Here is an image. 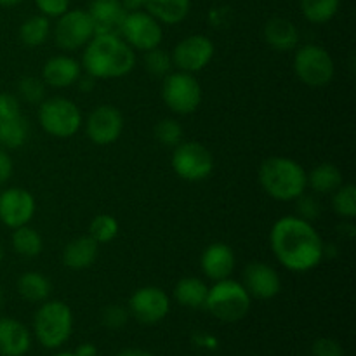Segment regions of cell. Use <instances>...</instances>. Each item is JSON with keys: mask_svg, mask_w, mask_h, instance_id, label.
Masks as SVG:
<instances>
[{"mask_svg": "<svg viewBox=\"0 0 356 356\" xmlns=\"http://www.w3.org/2000/svg\"><path fill=\"white\" fill-rule=\"evenodd\" d=\"M96 35H120L127 10L120 0H92L87 9Z\"/></svg>", "mask_w": 356, "mask_h": 356, "instance_id": "cell-19", "label": "cell"}, {"mask_svg": "<svg viewBox=\"0 0 356 356\" xmlns=\"http://www.w3.org/2000/svg\"><path fill=\"white\" fill-rule=\"evenodd\" d=\"M21 115V103L14 94L0 92V122Z\"/></svg>", "mask_w": 356, "mask_h": 356, "instance_id": "cell-40", "label": "cell"}, {"mask_svg": "<svg viewBox=\"0 0 356 356\" xmlns=\"http://www.w3.org/2000/svg\"><path fill=\"white\" fill-rule=\"evenodd\" d=\"M99 254V243L94 242L89 235L76 236L63 249V264L68 270L82 271L92 266Z\"/></svg>", "mask_w": 356, "mask_h": 356, "instance_id": "cell-22", "label": "cell"}, {"mask_svg": "<svg viewBox=\"0 0 356 356\" xmlns=\"http://www.w3.org/2000/svg\"><path fill=\"white\" fill-rule=\"evenodd\" d=\"M270 247L278 263L294 273L315 270L325 257V243L313 222L299 216L277 219L270 232Z\"/></svg>", "mask_w": 356, "mask_h": 356, "instance_id": "cell-1", "label": "cell"}, {"mask_svg": "<svg viewBox=\"0 0 356 356\" xmlns=\"http://www.w3.org/2000/svg\"><path fill=\"white\" fill-rule=\"evenodd\" d=\"M30 136V124L23 113L9 120L0 122V146L6 149H19L26 145Z\"/></svg>", "mask_w": 356, "mask_h": 356, "instance_id": "cell-27", "label": "cell"}, {"mask_svg": "<svg viewBox=\"0 0 356 356\" xmlns=\"http://www.w3.org/2000/svg\"><path fill=\"white\" fill-rule=\"evenodd\" d=\"M313 356H344V348L330 337H320L312 346Z\"/></svg>", "mask_w": 356, "mask_h": 356, "instance_id": "cell-39", "label": "cell"}, {"mask_svg": "<svg viewBox=\"0 0 356 356\" xmlns=\"http://www.w3.org/2000/svg\"><path fill=\"white\" fill-rule=\"evenodd\" d=\"M17 94L30 104H40L45 97V83L42 79L26 75L17 82Z\"/></svg>", "mask_w": 356, "mask_h": 356, "instance_id": "cell-35", "label": "cell"}, {"mask_svg": "<svg viewBox=\"0 0 356 356\" xmlns=\"http://www.w3.org/2000/svg\"><path fill=\"white\" fill-rule=\"evenodd\" d=\"M73 334V312L66 302L47 299L33 315V336L45 350H59Z\"/></svg>", "mask_w": 356, "mask_h": 356, "instance_id": "cell-4", "label": "cell"}, {"mask_svg": "<svg viewBox=\"0 0 356 356\" xmlns=\"http://www.w3.org/2000/svg\"><path fill=\"white\" fill-rule=\"evenodd\" d=\"M54 356H76L73 351H59V353H56Z\"/></svg>", "mask_w": 356, "mask_h": 356, "instance_id": "cell-49", "label": "cell"}, {"mask_svg": "<svg viewBox=\"0 0 356 356\" xmlns=\"http://www.w3.org/2000/svg\"><path fill=\"white\" fill-rule=\"evenodd\" d=\"M118 232H120V225L117 218L111 214H97L89 225V236L99 245L113 242L118 236Z\"/></svg>", "mask_w": 356, "mask_h": 356, "instance_id": "cell-32", "label": "cell"}, {"mask_svg": "<svg viewBox=\"0 0 356 356\" xmlns=\"http://www.w3.org/2000/svg\"><path fill=\"white\" fill-rule=\"evenodd\" d=\"M21 2H23V0H0V7H16L19 6Z\"/></svg>", "mask_w": 356, "mask_h": 356, "instance_id": "cell-47", "label": "cell"}, {"mask_svg": "<svg viewBox=\"0 0 356 356\" xmlns=\"http://www.w3.org/2000/svg\"><path fill=\"white\" fill-rule=\"evenodd\" d=\"M252 306V298L249 296L242 282L233 280L232 277L214 282L209 287L205 309L216 320L225 323H235L245 318Z\"/></svg>", "mask_w": 356, "mask_h": 356, "instance_id": "cell-5", "label": "cell"}, {"mask_svg": "<svg viewBox=\"0 0 356 356\" xmlns=\"http://www.w3.org/2000/svg\"><path fill=\"white\" fill-rule=\"evenodd\" d=\"M124 115L113 104H99L83 118L86 136L97 146L113 145L124 132Z\"/></svg>", "mask_w": 356, "mask_h": 356, "instance_id": "cell-14", "label": "cell"}, {"mask_svg": "<svg viewBox=\"0 0 356 356\" xmlns=\"http://www.w3.org/2000/svg\"><path fill=\"white\" fill-rule=\"evenodd\" d=\"M37 212V202L28 190L19 186L6 188L0 193V222L10 229L30 225Z\"/></svg>", "mask_w": 356, "mask_h": 356, "instance_id": "cell-15", "label": "cell"}, {"mask_svg": "<svg viewBox=\"0 0 356 356\" xmlns=\"http://www.w3.org/2000/svg\"><path fill=\"white\" fill-rule=\"evenodd\" d=\"M257 177L264 193L277 202L298 200L308 188L305 167L289 156L266 159L261 163Z\"/></svg>", "mask_w": 356, "mask_h": 356, "instance_id": "cell-3", "label": "cell"}, {"mask_svg": "<svg viewBox=\"0 0 356 356\" xmlns=\"http://www.w3.org/2000/svg\"><path fill=\"white\" fill-rule=\"evenodd\" d=\"M120 2L127 13H134V10L143 9V0H120Z\"/></svg>", "mask_w": 356, "mask_h": 356, "instance_id": "cell-46", "label": "cell"}, {"mask_svg": "<svg viewBox=\"0 0 356 356\" xmlns=\"http://www.w3.org/2000/svg\"><path fill=\"white\" fill-rule=\"evenodd\" d=\"M82 51V70L96 80L122 79L136 66L134 49L120 35H94Z\"/></svg>", "mask_w": 356, "mask_h": 356, "instance_id": "cell-2", "label": "cell"}, {"mask_svg": "<svg viewBox=\"0 0 356 356\" xmlns=\"http://www.w3.org/2000/svg\"><path fill=\"white\" fill-rule=\"evenodd\" d=\"M115 356H155V355L148 350H141V348H125V350H120Z\"/></svg>", "mask_w": 356, "mask_h": 356, "instance_id": "cell-45", "label": "cell"}, {"mask_svg": "<svg viewBox=\"0 0 356 356\" xmlns=\"http://www.w3.org/2000/svg\"><path fill=\"white\" fill-rule=\"evenodd\" d=\"M30 329L19 320L0 316V356H24L31 348Z\"/></svg>", "mask_w": 356, "mask_h": 356, "instance_id": "cell-20", "label": "cell"}, {"mask_svg": "<svg viewBox=\"0 0 356 356\" xmlns=\"http://www.w3.org/2000/svg\"><path fill=\"white\" fill-rule=\"evenodd\" d=\"M129 318H131L129 309L120 305H110L106 308H103V312H101V323H103V327H106L110 330L124 329L127 325Z\"/></svg>", "mask_w": 356, "mask_h": 356, "instance_id": "cell-36", "label": "cell"}, {"mask_svg": "<svg viewBox=\"0 0 356 356\" xmlns=\"http://www.w3.org/2000/svg\"><path fill=\"white\" fill-rule=\"evenodd\" d=\"M73 353L76 356H97V348L92 343H82Z\"/></svg>", "mask_w": 356, "mask_h": 356, "instance_id": "cell-43", "label": "cell"}, {"mask_svg": "<svg viewBox=\"0 0 356 356\" xmlns=\"http://www.w3.org/2000/svg\"><path fill=\"white\" fill-rule=\"evenodd\" d=\"M296 202V216H299L305 221H316L322 216V205H320L318 198L309 197V195L302 193Z\"/></svg>", "mask_w": 356, "mask_h": 356, "instance_id": "cell-37", "label": "cell"}, {"mask_svg": "<svg viewBox=\"0 0 356 356\" xmlns=\"http://www.w3.org/2000/svg\"><path fill=\"white\" fill-rule=\"evenodd\" d=\"M2 261H3V245L0 243V263H2Z\"/></svg>", "mask_w": 356, "mask_h": 356, "instance_id": "cell-50", "label": "cell"}, {"mask_svg": "<svg viewBox=\"0 0 356 356\" xmlns=\"http://www.w3.org/2000/svg\"><path fill=\"white\" fill-rule=\"evenodd\" d=\"M162 99L176 115H191L200 108L204 90L193 73L170 72L162 79Z\"/></svg>", "mask_w": 356, "mask_h": 356, "instance_id": "cell-8", "label": "cell"}, {"mask_svg": "<svg viewBox=\"0 0 356 356\" xmlns=\"http://www.w3.org/2000/svg\"><path fill=\"white\" fill-rule=\"evenodd\" d=\"M242 284L250 298L259 299V301H270L277 298L282 291V278L278 271L271 264L259 263V261L247 264L243 270Z\"/></svg>", "mask_w": 356, "mask_h": 356, "instance_id": "cell-16", "label": "cell"}, {"mask_svg": "<svg viewBox=\"0 0 356 356\" xmlns=\"http://www.w3.org/2000/svg\"><path fill=\"white\" fill-rule=\"evenodd\" d=\"M193 343L198 348H205V350H216L219 346V341L211 334H195Z\"/></svg>", "mask_w": 356, "mask_h": 356, "instance_id": "cell-42", "label": "cell"}, {"mask_svg": "<svg viewBox=\"0 0 356 356\" xmlns=\"http://www.w3.org/2000/svg\"><path fill=\"white\" fill-rule=\"evenodd\" d=\"M209 285L204 278L198 277H184L174 287V299L179 306L188 309H202L205 308L207 301Z\"/></svg>", "mask_w": 356, "mask_h": 356, "instance_id": "cell-24", "label": "cell"}, {"mask_svg": "<svg viewBox=\"0 0 356 356\" xmlns=\"http://www.w3.org/2000/svg\"><path fill=\"white\" fill-rule=\"evenodd\" d=\"M143 9L162 24L183 23L191 10V0H143Z\"/></svg>", "mask_w": 356, "mask_h": 356, "instance_id": "cell-23", "label": "cell"}, {"mask_svg": "<svg viewBox=\"0 0 356 356\" xmlns=\"http://www.w3.org/2000/svg\"><path fill=\"white\" fill-rule=\"evenodd\" d=\"M3 301H6V296H3V289L2 285H0V312H2L3 308Z\"/></svg>", "mask_w": 356, "mask_h": 356, "instance_id": "cell-48", "label": "cell"}, {"mask_svg": "<svg viewBox=\"0 0 356 356\" xmlns=\"http://www.w3.org/2000/svg\"><path fill=\"white\" fill-rule=\"evenodd\" d=\"M16 291L26 302L40 305V302L51 299L52 284L40 271H26L17 278Z\"/></svg>", "mask_w": 356, "mask_h": 356, "instance_id": "cell-25", "label": "cell"}, {"mask_svg": "<svg viewBox=\"0 0 356 356\" xmlns=\"http://www.w3.org/2000/svg\"><path fill=\"white\" fill-rule=\"evenodd\" d=\"M143 63H145V68L148 70L152 75L155 76H165L167 73L172 72V58H170V52L163 51V49L155 47L152 51L145 52V58H143Z\"/></svg>", "mask_w": 356, "mask_h": 356, "instance_id": "cell-34", "label": "cell"}, {"mask_svg": "<svg viewBox=\"0 0 356 356\" xmlns=\"http://www.w3.org/2000/svg\"><path fill=\"white\" fill-rule=\"evenodd\" d=\"M75 86H79V89L82 90V92H90V90L96 87V79H92V76H89V75H86V76L82 75Z\"/></svg>", "mask_w": 356, "mask_h": 356, "instance_id": "cell-44", "label": "cell"}, {"mask_svg": "<svg viewBox=\"0 0 356 356\" xmlns=\"http://www.w3.org/2000/svg\"><path fill=\"white\" fill-rule=\"evenodd\" d=\"M13 243L14 252L19 254L21 257H37L40 256L44 250V238L38 233V229L31 228L30 225L19 226V228L13 229Z\"/></svg>", "mask_w": 356, "mask_h": 356, "instance_id": "cell-29", "label": "cell"}, {"mask_svg": "<svg viewBox=\"0 0 356 356\" xmlns=\"http://www.w3.org/2000/svg\"><path fill=\"white\" fill-rule=\"evenodd\" d=\"M51 19L42 14H35L24 19L19 26V40L26 47H40L51 37Z\"/></svg>", "mask_w": 356, "mask_h": 356, "instance_id": "cell-28", "label": "cell"}, {"mask_svg": "<svg viewBox=\"0 0 356 356\" xmlns=\"http://www.w3.org/2000/svg\"><path fill=\"white\" fill-rule=\"evenodd\" d=\"M306 177H308V188H312L316 195H332L344 183L341 169L330 162L313 167L309 172H306Z\"/></svg>", "mask_w": 356, "mask_h": 356, "instance_id": "cell-26", "label": "cell"}, {"mask_svg": "<svg viewBox=\"0 0 356 356\" xmlns=\"http://www.w3.org/2000/svg\"><path fill=\"white\" fill-rule=\"evenodd\" d=\"M82 73V65L73 56L58 54L44 63L42 80L45 86L54 87V89H66V87L75 86Z\"/></svg>", "mask_w": 356, "mask_h": 356, "instance_id": "cell-17", "label": "cell"}, {"mask_svg": "<svg viewBox=\"0 0 356 356\" xmlns=\"http://www.w3.org/2000/svg\"><path fill=\"white\" fill-rule=\"evenodd\" d=\"M332 211L344 221L356 218V188L355 184H341L332 193Z\"/></svg>", "mask_w": 356, "mask_h": 356, "instance_id": "cell-31", "label": "cell"}, {"mask_svg": "<svg viewBox=\"0 0 356 356\" xmlns=\"http://www.w3.org/2000/svg\"><path fill=\"white\" fill-rule=\"evenodd\" d=\"M170 165L177 177L188 183L205 181L214 170V156L207 146L198 141H181L174 148Z\"/></svg>", "mask_w": 356, "mask_h": 356, "instance_id": "cell-9", "label": "cell"}, {"mask_svg": "<svg viewBox=\"0 0 356 356\" xmlns=\"http://www.w3.org/2000/svg\"><path fill=\"white\" fill-rule=\"evenodd\" d=\"M264 40L273 51L292 52L299 45V30L287 17H271L264 24Z\"/></svg>", "mask_w": 356, "mask_h": 356, "instance_id": "cell-21", "label": "cell"}, {"mask_svg": "<svg viewBox=\"0 0 356 356\" xmlns=\"http://www.w3.org/2000/svg\"><path fill=\"white\" fill-rule=\"evenodd\" d=\"M129 315L143 325H156L170 313V298L165 291L155 285L139 287L132 292L127 302Z\"/></svg>", "mask_w": 356, "mask_h": 356, "instance_id": "cell-13", "label": "cell"}, {"mask_svg": "<svg viewBox=\"0 0 356 356\" xmlns=\"http://www.w3.org/2000/svg\"><path fill=\"white\" fill-rule=\"evenodd\" d=\"M216 45L209 37L200 33L188 35L174 45L170 58L174 68L186 73H198L207 68L214 59Z\"/></svg>", "mask_w": 356, "mask_h": 356, "instance_id": "cell-12", "label": "cell"}, {"mask_svg": "<svg viewBox=\"0 0 356 356\" xmlns=\"http://www.w3.org/2000/svg\"><path fill=\"white\" fill-rule=\"evenodd\" d=\"M13 172H14L13 156H10L9 149L0 146V186L9 183V179L13 177Z\"/></svg>", "mask_w": 356, "mask_h": 356, "instance_id": "cell-41", "label": "cell"}, {"mask_svg": "<svg viewBox=\"0 0 356 356\" xmlns=\"http://www.w3.org/2000/svg\"><path fill=\"white\" fill-rule=\"evenodd\" d=\"M296 76L308 87H325L336 76V63L323 45H298L292 59Z\"/></svg>", "mask_w": 356, "mask_h": 356, "instance_id": "cell-7", "label": "cell"}, {"mask_svg": "<svg viewBox=\"0 0 356 356\" xmlns=\"http://www.w3.org/2000/svg\"><path fill=\"white\" fill-rule=\"evenodd\" d=\"M236 257L232 247L225 242H214L202 252L200 270L209 280L219 282L229 278L235 271Z\"/></svg>", "mask_w": 356, "mask_h": 356, "instance_id": "cell-18", "label": "cell"}, {"mask_svg": "<svg viewBox=\"0 0 356 356\" xmlns=\"http://www.w3.org/2000/svg\"><path fill=\"white\" fill-rule=\"evenodd\" d=\"M299 7L308 23L327 24L339 13L341 0H301Z\"/></svg>", "mask_w": 356, "mask_h": 356, "instance_id": "cell-30", "label": "cell"}, {"mask_svg": "<svg viewBox=\"0 0 356 356\" xmlns=\"http://www.w3.org/2000/svg\"><path fill=\"white\" fill-rule=\"evenodd\" d=\"M153 136L160 145L167 146V148H176L181 141H183V127L176 118H163L153 129Z\"/></svg>", "mask_w": 356, "mask_h": 356, "instance_id": "cell-33", "label": "cell"}, {"mask_svg": "<svg viewBox=\"0 0 356 356\" xmlns=\"http://www.w3.org/2000/svg\"><path fill=\"white\" fill-rule=\"evenodd\" d=\"M38 13L49 19H58L70 9V0H35Z\"/></svg>", "mask_w": 356, "mask_h": 356, "instance_id": "cell-38", "label": "cell"}, {"mask_svg": "<svg viewBox=\"0 0 356 356\" xmlns=\"http://www.w3.org/2000/svg\"><path fill=\"white\" fill-rule=\"evenodd\" d=\"M38 124L56 139H70L79 134L83 125V115L75 101L63 96L44 99L38 104Z\"/></svg>", "mask_w": 356, "mask_h": 356, "instance_id": "cell-6", "label": "cell"}, {"mask_svg": "<svg viewBox=\"0 0 356 356\" xmlns=\"http://www.w3.org/2000/svg\"><path fill=\"white\" fill-rule=\"evenodd\" d=\"M120 37L131 45L134 51H152V49L160 47L163 40V28L160 21L145 9L127 13L124 24H122Z\"/></svg>", "mask_w": 356, "mask_h": 356, "instance_id": "cell-11", "label": "cell"}, {"mask_svg": "<svg viewBox=\"0 0 356 356\" xmlns=\"http://www.w3.org/2000/svg\"><path fill=\"white\" fill-rule=\"evenodd\" d=\"M54 42L61 51L75 52L86 47L96 35L92 19L86 9H68L52 28Z\"/></svg>", "mask_w": 356, "mask_h": 356, "instance_id": "cell-10", "label": "cell"}]
</instances>
